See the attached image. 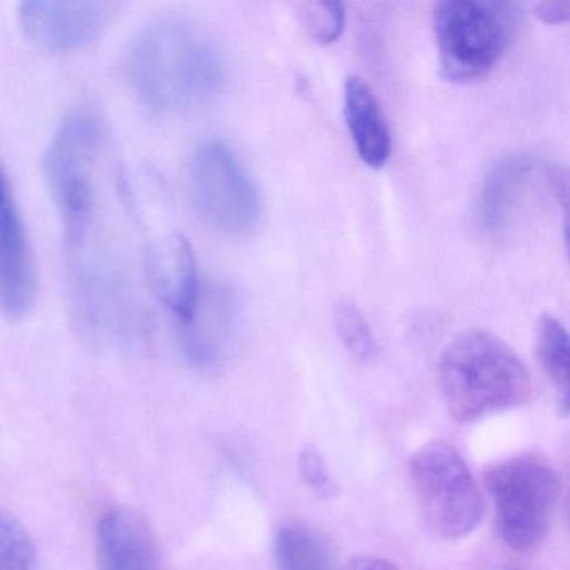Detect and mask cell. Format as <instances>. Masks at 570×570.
<instances>
[{
	"label": "cell",
	"instance_id": "cell-11",
	"mask_svg": "<svg viewBox=\"0 0 570 570\" xmlns=\"http://www.w3.org/2000/svg\"><path fill=\"white\" fill-rule=\"evenodd\" d=\"M149 273L176 332L191 326L203 303L202 276L191 245L183 236L166 239L149 255Z\"/></svg>",
	"mask_w": 570,
	"mask_h": 570
},
{
	"label": "cell",
	"instance_id": "cell-8",
	"mask_svg": "<svg viewBox=\"0 0 570 570\" xmlns=\"http://www.w3.org/2000/svg\"><path fill=\"white\" fill-rule=\"evenodd\" d=\"M543 198L566 205V173L532 156H507L483 179L479 199L480 226L490 238L512 232L527 209Z\"/></svg>",
	"mask_w": 570,
	"mask_h": 570
},
{
	"label": "cell",
	"instance_id": "cell-1",
	"mask_svg": "<svg viewBox=\"0 0 570 570\" xmlns=\"http://www.w3.org/2000/svg\"><path fill=\"white\" fill-rule=\"evenodd\" d=\"M126 79L139 105L158 115H188L222 91L223 58L206 32L181 19H159L129 46Z\"/></svg>",
	"mask_w": 570,
	"mask_h": 570
},
{
	"label": "cell",
	"instance_id": "cell-6",
	"mask_svg": "<svg viewBox=\"0 0 570 570\" xmlns=\"http://www.w3.org/2000/svg\"><path fill=\"white\" fill-rule=\"evenodd\" d=\"M189 195L203 223L225 238H248L262 219V196L236 153L222 139L196 148Z\"/></svg>",
	"mask_w": 570,
	"mask_h": 570
},
{
	"label": "cell",
	"instance_id": "cell-3",
	"mask_svg": "<svg viewBox=\"0 0 570 570\" xmlns=\"http://www.w3.org/2000/svg\"><path fill=\"white\" fill-rule=\"evenodd\" d=\"M102 141V122L91 108L69 112L42 161L46 183L58 206L69 253L86 245L95 213V168Z\"/></svg>",
	"mask_w": 570,
	"mask_h": 570
},
{
	"label": "cell",
	"instance_id": "cell-21",
	"mask_svg": "<svg viewBox=\"0 0 570 570\" xmlns=\"http://www.w3.org/2000/svg\"><path fill=\"white\" fill-rule=\"evenodd\" d=\"M350 570H400L389 560L380 559V557H358L353 560Z\"/></svg>",
	"mask_w": 570,
	"mask_h": 570
},
{
	"label": "cell",
	"instance_id": "cell-4",
	"mask_svg": "<svg viewBox=\"0 0 570 570\" xmlns=\"http://www.w3.org/2000/svg\"><path fill=\"white\" fill-rule=\"evenodd\" d=\"M519 22V8L493 0H445L433 9L440 71L450 82L485 78L502 58Z\"/></svg>",
	"mask_w": 570,
	"mask_h": 570
},
{
	"label": "cell",
	"instance_id": "cell-12",
	"mask_svg": "<svg viewBox=\"0 0 570 570\" xmlns=\"http://www.w3.org/2000/svg\"><path fill=\"white\" fill-rule=\"evenodd\" d=\"M99 570H161L158 543L145 519L128 507H112L96 530Z\"/></svg>",
	"mask_w": 570,
	"mask_h": 570
},
{
	"label": "cell",
	"instance_id": "cell-9",
	"mask_svg": "<svg viewBox=\"0 0 570 570\" xmlns=\"http://www.w3.org/2000/svg\"><path fill=\"white\" fill-rule=\"evenodd\" d=\"M115 18L109 2L28 0L19 9L26 38L42 51L71 55L92 48Z\"/></svg>",
	"mask_w": 570,
	"mask_h": 570
},
{
	"label": "cell",
	"instance_id": "cell-16",
	"mask_svg": "<svg viewBox=\"0 0 570 570\" xmlns=\"http://www.w3.org/2000/svg\"><path fill=\"white\" fill-rule=\"evenodd\" d=\"M0 570H39L31 535L4 510H0Z\"/></svg>",
	"mask_w": 570,
	"mask_h": 570
},
{
	"label": "cell",
	"instance_id": "cell-13",
	"mask_svg": "<svg viewBox=\"0 0 570 570\" xmlns=\"http://www.w3.org/2000/svg\"><path fill=\"white\" fill-rule=\"evenodd\" d=\"M343 98L346 128L356 153L370 168H383L392 156V132L375 92L358 76H350Z\"/></svg>",
	"mask_w": 570,
	"mask_h": 570
},
{
	"label": "cell",
	"instance_id": "cell-17",
	"mask_svg": "<svg viewBox=\"0 0 570 570\" xmlns=\"http://www.w3.org/2000/svg\"><path fill=\"white\" fill-rule=\"evenodd\" d=\"M335 325L345 348L355 358L372 360L376 355V342L365 315L350 299H342L335 308Z\"/></svg>",
	"mask_w": 570,
	"mask_h": 570
},
{
	"label": "cell",
	"instance_id": "cell-10",
	"mask_svg": "<svg viewBox=\"0 0 570 570\" xmlns=\"http://www.w3.org/2000/svg\"><path fill=\"white\" fill-rule=\"evenodd\" d=\"M38 298V269L11 183L0 165V313L21 322Z\"/></svg>",
	"mask_w": 570,
	"mask_h": 570
},
{
	"label": "cell",
	"instance_id": "cell-7",
	"mask_svg": "<svg viewBox=\"0 0 570 570\" xmlns=\"http://www.w3.org/2000/svg\"><path fill=\"white\" fill-rule=\"evenodd\" d=\"M413 490L425 525L440 539H462L479 527L483 500L469 465L442 440L425 443L410 460Z\"/></svg>",
	"mask_w": 570,
	"mask_h": 570
},
{
	"label": "cell",
	"instance_id": "cell-5",
	"mask_svg": "<svg viewBox=\"0 0 570 570\" xmlns=\"http://www.w3.org/2000/svg\"><path fill=\"white\" fill-rule=\"evenodd\" d=\"M495 509L497 530L515 552L535 549L556 513L559 472L540 453H520L490 463L483 472Z\"/></svg>",
	"mask_w": 570,
	"mask_h": 570
},
{
	"label": "cell",
	"instance_id": "cell-19",
	"mask_svg": "<svg viewBox=\"0 0 570 570\" xmlns=\"http://www.w3.org/2000/svg\"><path fill=\"white\" fill-rule=\"evenodd\" d=\"M299 470L306 483L323 499H333L338 492L335 480L318 452L305 450L299 456Z\"/></svg>",
	"mask_w": 570,
	"mask_h": 570
},
{
	"label": "cell",
	"instance_id": "cell-15",
	"mask_svg": "<svg viewBox=\"0 0 570 570\" xmlns=\"http://www.w3.org/2000/svg\"><path fill=\"white\" fill-rule=\"evenodd\" d=\"M279 570H336L335 553L325 535L305 525H286L275 539Z\"/></svg>",
	"mask_w": 570,
	"mask_h": 570
},
{
	"label": "cell",
	"instance_id": "cell-2",
	"mask_svg": "<svg viewBox=\"0 0 570 570\" xmlns=\"http://www.w3.org/2000/svg\"><path fill=\"white\" fill-rule=\"evenodd\" d=\"M439 383L450 415L460 423L525 405L533 395L525 363L502 338L482 328L460 332L445 346Z\"/></svg>",
	"mask_w": 570,
	"mask_h": 570
},
{
	"label": "cell",
	"instance_id": "cell-20",
	"mask_svg": "<svg viewBox=\"0 0 570 570\" xmlns=\"http://www.w3.org/2000/svg\"><path fill=\"white\" fill-rule=\"evenodd\" d=\"M533 11L546 24H562L569 19L570 4L569 2H540Z\"/></svg>",
	"mask_w": 570,
	"mask_h": 570
},
{
	"label": "cell",
	"instance_id": "cell-22",
	"mask_svg": "<svg viewBox=\"0 0 570 570\" xmlns=\"http://www.w3.org/2000/svg\"><path fill=\"white\" fill-rule=\"evenodd\" d=\"M500 570H520V569H517V567H503V569H500Z\"/></svg>",
	"mask_w": 570,
	"mask_h": 570
},
{
	"label": "cell",
	"instance_id": "cell-14",
	"mask_svg": "<svg viewBox=\"0 0 570 570\" xmlns=\"http://www.w3.org/2000/svg\"><path fill=\"white\" fill-rule=\"evenodd\" d=\"M535 353L540 368L556 390L562 415L569 412V335L556 316L540 315L535 326Z\"/></svg>",
	"mask_w": 570,
	"mask_h": 570
},
{
	"label": "cell",
	"instance_id": "cell-18",
	"mask_svg": "<svg viewBox=\"0 0 570 570\" xmlns=\"http://www.w3.org/2000/svg\"><path fill=\"white\" fill-rule=\"evenodd\" d=\"M299 16L309 38L320 45L338 41L345 29V6L340 2H306L299 9Z\"/></svg>",
	"mask_w": 570,
	"mask_h": 570
}]
</instances>
